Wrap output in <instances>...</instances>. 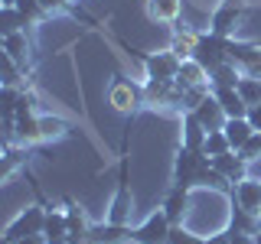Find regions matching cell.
I'll list each match as a JSON object with an SVG mask.
<instances>
[{"label": "cell", "mask_w": 261, "mask_h": 244, "mask_svg": "<svg viewBox=\"0 0 261 244\" xmlns=\"http://www.w3.org/2000/svg\"><path fill=\"white\" fill-rule=\"evenodd\" d=\"M39 130H43V140H49V137H62L65 130H69V120L49 117V114H39Z\"/></svg>", "instance_id": "cell-29"}, {"label": "cell", "mask_w": 261, "mask_h": 244, "mask_svg": "<svg viewBox=\"0 0 261 244\" xmlns=\"http://www.w3.org/2000/svg\"><path fill=\"white\" fill-rule=\"evenodd\" d=\"M179 65H183V59H176L173 52H153L144 59L147 78H153V81H176Z\"/></svg>", "instance_id": "cell-6"}, {"label": "cell", "mask_w": 261, "mask_h": 244, "mask_svg": "<svg viewBox=\"0 0 261 244\" xmlns=\"http://www.w3.org/2000/svg\"><path fill=\"white\" fill-rule=\"evenodd\" d=\"M23 29H30V23L23 20V13L16 10V7H4V10H0V33H4V36H13V33H23Z\"/></svg>", "instance_id": "cell-23"}, {"label": "cell", "mask_w": 261, "mask_h": 244, "mask_svg": "<svg viewBox=\"0 0 261 244\" xmlns=\"http://www.w3.org/2000/svg\"><path fill=\"white\" fill-rule=\"evenodd\" d=\"M4 55H10L13 62H20L23 69H27V55H30L27 29H23V33H13V36H4Z\"/></svg>", "instance_id": "cell-20"}, {"label": "cell", "mask_w": 261, "mask_h": 244, "mask_svg": "<svg viewBox=\"0 0 261 244\" xmlns=\"http://www.w3.org/2000/svg\"><path fill=\"white\" fill-rule=\"evenodd\" d=\"M248 120H251L255 130H261V104H251V108H248Z\"/></svg>", "instance_id": "cell-34"}, {"label": "cell", "mask_w": 261, "mask_h": 244, "mask_svg": "<svg viewBox=\"0 0 261 244\" xmlns=\"http://www.w3.org/2000/svg\"><path fill=\"white\" fill-rule=\"evenodd\" d=\"M228 43L232 39L225 36H216V33H206V36H199V46H196V62L206 65V69H219V65L228 62Z\"/></svg>", "instance_id": "cell-1"}, {"label": "cell", "mask_w": 261, "mask_h": 244, "mask_svg": "<svg viewBox=\"0 0 261 244\" xmlns=\"http://www.w3.org/2000/svg\"><path fill=\"white\" fill-rule=\"evenodd\" d=\"M43 225H46V211L43 208H27L23 215H16V222L7 228L4 234V244H13L27 234H43Z\"/></svg>", "instance_id": "cell-5"}, {"label": "cell", "mask_w": 261, "mask_h": 244, "mask_svg": "<svg viewBox=\"0 0 261 244\" xmlns=\"http://www.w3.org/2000/svg\"><path fill=\"white\" fill-rule=\"evenodd\" d=\"M202 163H206V153L190 150V146H179V157H176V166H173L176 186L193 189V186H196V176H199V169H202Z\"/></svg>", "instance_id": "cell-3"}, {"label": "cell", "mask_w": 261, "mask_h": 244, "mask_svg": "<svg viewBox=\"0 0 261 244\" xmlns=\"http://www.w3.org/2000/svg\"><path fill=\"white\" fill-rule=\"evenodd\" d=\"M206 137H209L206 124H202V120L196 117L193 111H186V114H183V146H190V150H199V153H202Z\"/></svg>", "instance_id": "cell-9"}, {"label": "cell", "mask_w": 261, "mask_h": 244, "mask_svg": "<svg viewBox=\"0 0 261 244\" xmlns=\"http://www.w3.org/2000/svg\"><path fill=\"white\" fill-rule=\"evenodd\" d=\"M124 238H130V231H127L124 225H114V222L92 225V228H88V234H85L88 244H121Z\"/></svg>", "instance_id": "cell-11"}, {"label": "cell", "mask_w": 261, "mask_h": 244, "mask_svg": "<svg viewBox=\"0 0 261 244\" xmlns=\"http://www.w3.org/2000/svg\"><path fill=\"white\" fill-rule=\"evenodd\" d=\"M196 46H199V33H193V29H183L179 26L176 29V36H173V43H170V52L176 55V59H196Z\"/></svg>", "instance_id": "cell-18"}, {"label": "cell", "mask_w": 261, "mask_h": 244, "mask_svg": "<svg viewBox=\"0 0 261 244\" xmlns=\"http://www.w3.org/2000/svg\"><path fill=\"white\" fill-rule=\"evenodd\" d=\"M16 140H23V143L43 140V130H39V114L36 111H20V114H16Z\"/></svg>", "instance_id": "cell-15"}, {"label": "cell", "mask_w": 261, "mask_h": 244, "mask_svg": "<svg viewBox=\"0 0 261 244\" xmlns=\"http://www.w3.org/2000/svg\"><path fill=\"white\" fill-rule=\"evenodd\" d=\"M141 95H144V92H141L137 85H130L127 78H118V81L111 85V104H114V108H118L121 114L134 111V108H137V101H141Z\"/></svg>", "instance_id": "cell-8"}, {"label": "cell", "mask_w": 261, "mask_h": 244, "mask_svg": "<svg viewBox=\"0 0 261 244\" xmlns=\"http://www.w3.org/2000/svg\"><path fill=\"white\" fill-rule=\"evenodd\" d=\"M228 241H232V231H222V234H212L206 244H228Z\"/></svg>", "instance_id": "cell-37"}, {"label": "cell", "mask_w": 261, "mask_h": 244, "mask_svg": "<svg viewBox=\"0 0 261 244\" xmlns=\"http://www.w3.org/2000/svg\"><path fill=\"white\" fill-rule=\"evenodd\" d=\"M232 150V143H228V137H225V130H209V137H206V146H202V153L206 157H222V153Z\"/></svg>", "instance_id": "cell-25"}, {"label": "cell", "mask_w": 261, "mask_h": 244, "mask_svg": "<svg viewBox=\"0 0 261 244\" xmlns=\"http://www.w3.org/2000/svg\"><path fill=\"white\" fill-rule=\"evenodd\" d=\"M228 244H255V234H239V231H232V241Z\"/></svg>", "instance_id": "cell-36"}, {"label": "cell", "mask_w": 261, "mask_h": 244, "mask_svg": "<svg viewBox=\"0 0 261 244\" xmlns=\"http://www.w3.org/2000/svg\"><path fill=\"white\" fill-rule=\"evenodd\" d=\"M16 10L23 13V20H27L30 26L43 23V16H46V7H43V0H16Z\"/></svg>", "instance_id": "cell-27"}, {"label": "cell", "mask_w": 261, "mask_h": 244, "mask_svg": "<svg viewBox=\"0 0 261 244\" xmlns=\"http://www.w3.org/2000/svg\"><path fill=\"white\" fill-rule=\"evenodd\" d=\"M127 215H130V192H127L124 179H121L118 195H114V202H111V218H108V222H114V225H127Z\"/></svg>", "instance_id": "cell-22"}, {"label": "cell", "mask_w": 261, "mask_h": 244, "mask_svg": "<svg viewBox=\"0 0 261 244\" xmlns=\"http://www.w3.org/2000/svg\"><path fill=\"white\" fill-rule=\"evenodd\" d=\"M209 98V85H199V88H186L183 92V111H196L202 101Z\"/></svg>", "instance_id": "cell-30"}, {"label": "cell", "mask_w": 261, "mask_h": 244, "mask_svg": "<svg viewBox=\"0 0 261 244\" xmlns=\"http://www.w3.org/2000/svg\"><path fill=\"white\" fill-rule=\"evenodd\" d=\"M242 4L239 0H225L222 7H216L209 16V33H216V36H225V39H232V33L239 29V23H242Z\"/></svg>", "instance_id": "cell-2"}, {"label": "cell", "mask_w": 261, "mask_h": 244, "mask_svg": "<svg viewBox=\"0 0 261 244\" xmlns=\"http://www.w3.org/2000/svg\"><path fill=\"white\" fill-rule=\"evenodd\" d=\"M222 130H225L228 143H232V150H242V146L251 140V134H255V127H251L248 117H228Z\"/></svg>", "instance_id": "cell-16"}, {"label": "cell", "mask_w": 261, "mask_h": 244, "mask_svg": "<svg viewBox=\"0 0 261 244\" xmlns=\"http://www.w3.org/2000/svg\"><path fill=\"white\" fill-rule=\"evenodd\" d=\"M193 114L202 120V124H206V130H222V127H225V120H228V114L222 111V104L216 101V95H209Z\"/></svg>", "instance_id": "cell-12"}, {"label": "cell", "mask_w": 261, "mask_h": 244, "mask_svg": "<svg viewBox=\"0 0 261 244\" xmlns=\"http://www.w3.org/2000/svg\"><path fill=\"white\" fill-rule=\"evenodd\" d=\"M170 218L163 215V208L160 211H153L147 222L137 228V231H130V241H137V244H167L170 241Z\"/></svg>", "instance_id": "cell-4"}, {"label": "cell", "mask_w": 261, "mask_h": 244, "mask_svg": "<svg viewBox=\"0 0 261 244\" xmlns=\"http://www.w3.org/2000/svg\"><path fill=\"white\" fill-rule=\"evenodd\" d=\"M13 244H49V241H46V234H27V238H20Z\"/></svg>", "instance_id": "cell-35"}, {"label": "cell", "mask_w": 261, "mask_h": 244, "mask_svg": "<svg viewBox=\"0 0 261 244\" xmlns=\"http://www.w3.org/2000/svg\"><path fill=\"white\" fill-rule=\"evenodd\" d=\"M186 205H190V189L173 186V189L167 192V199H163V215L170 218V225H179V222H183Z\"/></svg>", "instance_id": "cell-10"}, {"label": "cell", "mask_w": 261, "mask_h": 244, "mask_svg": "<svg viewBox=\"0 0 261 244\" xmlns=\"http://www.w3.org/2000/svg\"><path fill=\"white\" fill-rule=\"evenodd\" d=\"M239 153H242V157L248 160V163H255V160L261 157V130H255V134H251V140L245 143V146H242Z\"/></svg>", "instance_id": "cell-32"}, {"label": "cell", "mask_w": 261, "mask_h": 244, "mask_svg": "<svg viewBox=\"0 0 261 244\" xmlns=\"http://www.w3.org/2000/svg\"><path fill=\"white\" fill-rule=\"evenodd\" d=\"M43 234H46L49 244H65L72 238V234H69V222H65V211H46Z\"/></svg>", "instance_id": "cell-17"}, {"label": "cell", "mask_w": 261, "mask_h": 244, "mask_svg": "<svg viewBox=\"0 0 261 244\" xmlns=\"http://www.w3.org/2000/svg\"><path fill=\"white\" fill-rule=\"evenodd\" d=\"M46 13H59V10H69V0H43Z\"/></svg>", "instance_id": "cell-33"}, {"label": "cell", "mask_w": 261, "mask_h": 244, "mask_svg": "<svg viewBox=\"0 0 261 244\" xmlns=\"http://www.w3.org/2000/svg\"><path fill=\"white\" fill-rule=\"evenodd\" d=\"M179 0H147V16L150 20H160V23H173L179 16Z\"/></svg>", "instance_id": "cell-21"}, {"label": "cell", "mask_w": 261, "mask_h": 244, "mask_svg": "<svg viewBox=\"0 0 261 244\" xmlns=\"http://www.w3.org/2000/svg\"><path fill=\"white\" fill-rule=\"evenodd\" d=\"M228 195H232V205L235 208H245L251 211V215H261V182L258 179H242V182H235L232 189H228Z\"/></svg>", "instance_id": "cell-7"}, {"label": "cell", "mask_w": 261, "mask_h": 244, "mask_svg": "<svg viewBox=\"0 0 261 244\" xmlns=\"http://www.w3.org/2000/svg\"><path fill=\"white\" fill-rule=\"evenodd\" d=\"M212 95H216V101L222 104L228 117H248V104L239 95V88H212Z\"/></svg>", "instance_id": "cell-14"}, {"label": "cell", "mask_w": 261, "mask_h": 244, "mask_svg": "<svg viewBox=\"0 0 261 244\" xmlns=\"http://www.w3.org/2000/svg\"><path fill=\"white\" fill-rule=\"evenodd\" d=\"M239 81H242V69L235 62H225V65H219V69L209 72L212 88H239Z\"/></svg>", "instance_id": "cell-19"}, {"label": "cell", "mask_w": 261, "mask_h": 244, "mask_svg": "<svg viewBox=\"0 0 261 244\" xmlns=\"http://www.w3.org/2000/svg\"><path fill=\"white\" fill-rule=\"evenodd\" d=\"M65 222H69V234H72V238H82V241H85V234H88V228H92V225L85 222V215L79 211V205H72V202H69Z\"/></svg>", "instance_id": "cell-26"}, {"label": "cell", "mask_w": 261, "mask_h": 244, "mask_svg": "<svg viewBox=\"0 0 261 244\" xmlns=\"http://www.w3.org/2000/svg\"><path fill=\"white\" fill-rule=\"evenodd\" d=\"M239 95L245 98V104H261V78H255V75H242V81H239Z\"/></svg>", "instance_id": "cell-28"}, {"label": "cell", "mask_w": 261, "mask_h": 244, "mask_svg": "<svg viewBox=\"0 0 261 244\" xmlns=\"http://www.w3.org/2000/svg\"><path fill=\"white\" fill-rule=\"evenodd\" d=\"M176 85L183 88H199V85H209V69L206 65H199L196 59H186L179 65V75H176Z\"/></svg>", "instance_id": "cell-13"}, {"label": "cell", "mask_w": 261, "mask_h": 244, "mask_svg": "<svg viewBox=\"0 0 261 244\" xmlns=\"http://www.w3.org/2000/svg\"><path fill=\"white\" fill-rule=\"evenodd\" d=\"M167 244H206L199 238V234H193V231H186L183 225H173L170 228V241Z\"/></svg>", "instance_id": "cell-31"}, {"label": "cell", "mask_w": 261, "mask_h": 244, "mask_svg": "<svg viewBox=\"0 0 261 244\" xmlns=\"http://www.w3.org/2000/svg\"><path fill=\"white\" fill-rule=\"evenodd\" d=\"M255 244H261V231H258V234H255Z\"/></svg>", "instance_id": "cell-39"}, {"label": "cell", "mask_w": 261, "mask_h": 244, "mask_svg": "<svg viewBox=\"0 0 261 244\" xmlns=\"http://www.w3.org/2000/svg\"><path fill=\"white\" fill-rule=\"evenodd\" d=\"M232 231H239V234H258L261 228H258V215H251V211H245V208H235L232 211Z\"/></svg>", "instance_id": "cell-24"}, {"label": "cell", "mask_w": 261, "mask_h": 244, "mask_svg": "<svg viewBox=\"0 0 261 244\" xmlns=\"http://www.w3.org/2000/svg\"><path fill=\"white\" fill-rule=\"evenodd\" d=\"M4 7H16V0H4Z\"/></svg>", "instance_id": "cell-38"}]
</instances>
